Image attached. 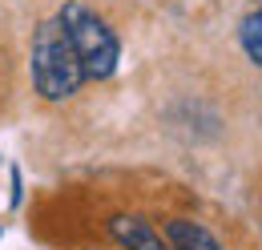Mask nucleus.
<instances>
[{
    "label": "nucleus",
    "mask_w": 262,
    "mask_h": 250,
    "mask_svg": "<svg viewBox=\"0 0 262 250\" xmlns=\"http://www.w3.org/2000/svg\"><path fill=\"white\" fill-rule=\"evenodd\" d=\"M165 242L173 250H226L202 222H190V218H169L165 222Z\"/></svg>",
    "instance_id": "4"
},
{
    "label": "nucleus",
    "mask_w": 262,
    "mask_h": 250,
    "mask_svg": "<svg viewBox=\"0 0 262 250\" xmlns=\"http://www.w3.org/2000/svg\"><path fill=\"white\" fill-rule=\"evenodd\" d=\"M29 61H33L36 93L49 97V101H65V97H73L89 81L85 77V65H81V57H77V49H73V40H69V32H65V25L57 16L36 29Z\"/></svg>",
    "instance_id": "1"
},
{
    "label": "nucleus",
    "mask_w": 262,
    "mask_h": 250,
    "mask_svg": "<svg viewBox=\"0 0 262 250\" xmlns=\"http://www.w3.org/2000/svg\"><path fill=\"white\" fill-rule=\"evenodd\" d=\"M109 234H113L125 250H173L162 234L149 226V222H145V218H133V214H117V218H109Z\"/></svg>",
    "instance_id": "3"
},
{
    "label": "nucleus",
    "mask_w": 262,
    "mask_h": 250,
    "mask_svg": "<svg viewBox=\"0 0 262 250\" xmlns=\"http://www.w3.org/2000/svg\"><path fill=\"white\" fill-rule=\"evenodd\" d=\"M57 20L65 25L69 40H73L77 57L85 65V77L89 81H105L117 69V57H121V45H117L113 29L101 20L97 12H89L85 4H65L57 12Z\"/></svg>",
    "instance_id": "2"
},
{
    "label": "nucleus",
    "mask_w": 262,
    "mask_h": 250,
    "mask_svg": "<svg viewBox=\"0 0 262 250\" xmlns=\"http://www.w3.org/2000/svg\"><path fill=\"white\" fill-rule=\"evenodd\" d=\"M238 36H242V49H246V57H250V61L262 69V8H254V12L242 20Z\"/></svg>",
    "instance_id": "5"
}]
</instances>
